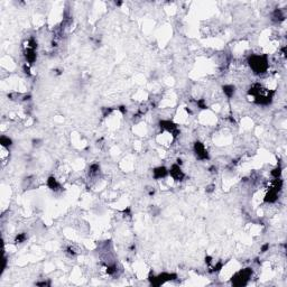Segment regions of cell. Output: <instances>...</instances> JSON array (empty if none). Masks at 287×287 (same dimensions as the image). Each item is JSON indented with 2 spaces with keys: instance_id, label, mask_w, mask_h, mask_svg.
Returning a JSON list of instances; mask_svg holds the SVG:
<instances>
[{
  "instance_id": "1",
  "label": "cell",
  "mask_w": 287,
  "mask_h": 287,
  "mask_svg": "<svg viewBox=\"0 0 287 287\" xmlns=\"http://www.w3.org/2000/svg\"><path fill=\"white\" fill-rule=\"evenodd\" d=\"M248 63L249 66L251 67V70L256 74H263L268 70L269 63H268L267 55H250L248 57Z\"/></svg>"
},
{
  "instance_id": "2",
  "label": "cell",
  "mask_w": 287,
  "mask_h": 287,
  "mask_svg": "<svg viewBox=\"0 0 287 287\" xmlns=\"http://www.w3.org/2000/svg\"><path fill=\"white\" fill-rule=\"evenodd\" d=\"M252 273H254L252 269L249 267L239 270L232 277V285H234V286H244V285H247L249 279L251 278Z\"/></svg>"
},
{
  "instance_id": "3",
  "label": "cell",
  "mask_w": 287,
  "mask_h": 287,
  "mask_svg": "<svg viewBox=\"0 0 287 287\" xmlns=\"http://www.w3.org/2000/svg\"><path fill=\"white\" fill-rule=\"evenodd\" d=\"M159 127H161V130H165V131H167L169 134H172L173 138H176L178 135L181 134V131L177 128L176 125L171 121V120H161L159 121Z\"/></svg>"
},
{
  "instance_id": "4",
  "label": "cell",
  "mask_w": 287,
  "mask_h": 287,
  "mask_svg": "<svg viewBox=\"0 0 287 287\" xmlns=\"http://www.w3.org/2000/svg\"><path fill=\"white\" fill-rule=\"evenodd\" d=\"M194 153L196 155V158L200 161H206L209 159V153L205 146L202 144L201 142H196L194 144Z\"/></svg>"
},
{
  "instance_id": "5",
  "label": "cell",
  "mask_w": 287,
  "mask_h": 287,
  "mask_svg": "<svg viewBox=\"0 0 287 287\" xmlns=\"http://www.w3.org/2000/svg\"><path fill=\"white\" fill-rule=\"evenodd\" d=\"M168 174L172 176V178H173L174 181H176V182L183 181L185 177V174L183 173V171L181 169V166L177 165V164L172 165V167H171L168 171Z\"/></svg>"
},
{
  "instance_id": "6",
  "label": "cell",
  "mask_w": 287,
  "mask_h": 287,
  "mask_svg": "<svg viewBox=\"0 0 287 287\" xmlns=\"http://www.w3.org/2000/svg\"><path fill=\"white\" fill-rule=\"evenodd\" d=\"M168 175V171L165 166H158L153 169V176L155 180H161Z\"/></svg>"
},
{
  "instance_id": "7",
  "label": "cell",
  "mask_w": 287,
  "mask_h": 287,
  "mask_svg": "<svg viewBox=\"0 0 287 287\" xmlns=\"http://www.w3.org/2000/svg\"><path fill=\"white\" fill-rule=\"evenodd\" d=\"M24 56L26 61H27L28 64H33L37 59V54H36V49H33V48L27 47L24 52Z\"/></svg>"
},
{
  "instance_id": "8",
  "label": "cell",
  "mask_w": 287,
  "mask_h": 287,
  "mask_svg": "<svg viewBox=\"0 0 287 287\" xmlns=\"http://www.w3.org/2000/svg\"><path fill=\"white\" fill-rule=\"evenodd\" d=\"M47 186L48 189H51L52 191H54V192H57V191H59L61 190V184H59V182H57V180H56L54 176H49L47 178Z\"/></svg>"
},
{
  "instance_id": "9",
  "label": "cell",
  "mask_w": 287,
  "mask_h": 287,
  "mask_svg": "<svg viewBox=\"0 0 287 287\" xmlns=\"http://www.w3.org/2000/svg\"><path fill=\"white\" fill-rule=\"evenodd\" d=\"M277 199H278V192H276V191H274V190L269 189V191L267 192V194H266V196H265L263 201H265L266 203L271 204V203H275L276 201H277Z\"/></svg>"
},
{
  "instance_id": "10",
  "label": "cell",
  "mask_w": 287,
  "mask_h": 287,
  "mask_svg": "<svg viewBox=\"0 0 287 287\" xmlns=\"http://www.w3.org/2000/svg\"><path fill=\"white\" fill-rule=\"evenodd\" d=\"M222 90H223L224 94L227 95L228 98H232L233 94H234V91H236V88L231 85V84H227V85H223L222 87Z\"/></svg>"
},
{
  "instance_id": "11",
  "label": "cell",
  "mask_w": 287,
  "mask_h": 287,
  "mask_svg": "<svg viewBox=\"0 0 287 287\" xmlns=\"http://www.w3.org/2000/svg\"><path fill=\"white\" fill-rule=\"evenodd\" d=\"M273 18L275 21H282V20L285 19V16H284L283 11L280 9H275V11L273 12Z\"/></svg>"
},
{
  "instance_id": "12",
  "label": "cell",
  "mask_w": 287,
  "mask_h": 287,
  "mask_svg": "<svg viewBox=\"0 0 287 287\" xmlns=\"http://www.w3.org/2000/svg\"><path fill=\"white\" fill-rule=\"evenodd\" d=\"M0 144H1L2 147H6V148H7V147L12 145V140L9 137H7V136H1V137H0Z\"/></svg>"
},
{
  "instance_id": "13",
  "label": "cell",
  "mask_w": 287,
  "mask_h": 287,
  "mask_svg": "<svg viewBox=\"0 0 287 287\" xmlns=\"http://www.w3.org/2000/svg\"><path fill=\"white\" fill-rule=\"evenodd\" d=\"M282 172H283V168H282V166L280 165H278L276 168H274L273 171L270 172V175L274 178H280V176H282Z\"/></svg>"
},
{
  "instance_id": "14",
  "label": "cell",
  "mask_w": 287,
  "mask_h": 287,
  "mask_svg": "<svg viewBox=\"0 0 287 287\" xmlns=\"http://www.w3.org/2000/svg\"><path fill=\"white\" fill-rule=\"evenodd\" d=\"M100 172V165L99 164H92L89 168V173L90 175H97Z\"/></svg>"
},
{
  "instance_id": "15",
  "label": "cell",
  "mask_w": 287,
  "mask_h": 287,
  "mask_svg": "<svg viewBox=\"0 0 287 287\" xmlns=\"http://www.w3.org/2000/svg\"><path fill=\"white\" fill-rule=\"evenodd\" d=\"M26 239H27V236H26L25 233H18L16 236V238H15V242H16V244H23Z\"/></svg>"
},
{
  "instance_id": "16",
  "label": "cell",
  "mask_w": 287,
  "mask_h": 287,
  "mask_svg": "<svg viewBox=\"0 0 287 287\" xmlns=\"http://www.w3.org/2000/svg\"><path fill=\"white\" fill-rule=\"evenodd\" d=\"M196 104H197V107H199L200 109H206V108H208V106H206V103H205L204 99H200V100H197Z\"/></svg>"
},
{
  "instance_id": "17",
  "label": "cell",
  "mask_w": 287,
  "mask_h": 287,
  "mask_svg": "<svg viewBox=\"0 0 287 287\" xmlns=\"http://www.w3.org/2000/svg\"><path fill=\"white\" fill-rule=\"evenodd\" d=\"M23 70H24V73L26 75H28V76L32 75V73H30V67H29V65H27V63L23 65Z\"/></svg>"
},
{
  "instance_id": "18",
  "label": "cell",
  "mask_w": 287,
  "mask_h": 287,
  "mask_svg": "<svg viewBox=\"0 0 287 287\" xmlns=\"http://www.w3.org/2000/svg\"><path fill=\"white\" fill-rule=\"evenodd\" d=\"M112 111H113L112 108H103V116H104V117H108Z\"/></svg>"
},
{
  "instance_id": "19",
  "label": "cell",
  "mask_w": 287,
  "mask_h": 287,
  "mask_svg": "<svg viewBox=\"0 0 287 287\" xmlns=\"http://www.w3.org/2000/svg\"><path fill=\"white\" fill-rule=\"evenodd\" d=\"M118 110L120 111L122 114H126L127 113V109H126V107H125V106H120L118 108Z\"/></svg>"
},
{
  "instance_id": "20",
  "label": "cell",
  "mask_w": 287,
  "mask_h": 287,
  "mask_svg": "<svg viewBox=\"0 0 287 287\" xmlns=\"http://www.w3.org/2000/svg\"><path fill=\"white\" fill-rule=\"evenodd\" d=\"M37 286H49L51 283L49 282H42V283H36Z\"/></svg>"
},
{
  "instance_id": "21",
  "label": "cell",
  "mask_w": 287,
  "mask_h": 287,
  "mask_svg": "<svg viewBox=\"0 0 287 287\" xmlns=\"http://www.w3.org/2000/svg\"><path fill=\"white\" fill-rule=\"evenodd\" d=\"M268 249H269V244H265L263 247H261V252H266Z\"/></svg>"
},
{
  "instance_id": "22",
  "label": "cell",
  "mask_w": 287,
  "mask_h": 287,
  "mask_svg": "<svg viewBox=\"0 0 287 287\" xmlns=\"http://www.w3.org/2000/svg\"><path fill=\"white\" fill-rule=\"evenodd\" d=\"M40 142H42L40 139H33V146H40Z\"/></svg>"
},
{
  "instance_id": "23",
  "label": "cell",
  "mask_w": 287,
  "mask_h": 287,
  "mask_svg": "<svg viewBox=\"0 0 287 287\" xmlns=\"http://www.w3.org/2000/svg\"><path fill=\"white\" fill-rule=\"evenodd\" d=\"M213 187H214L213 185H211V186H208V189H206V192L211 193V192H212V191H213Z\"/></svg>"
},
{
  "instance_id": "24",
  "label": "cell",
  "mask_w": 287,
  "mask_h": 287,
  "mask_svg": "<svg viewBox=\"0 0 287 287\" xmlns=\"http://www.w3.org/2000/svg\"><path fill=\"white\" fill-rule=\"evenodd\" d=\"M210 172H211V173H213V172H216V167H214V166L210 167Z\"/></svg>"
},
{
  "instance_id": "25",
  "label": "cell",
  "mask_w": 287,
  "mask_h": 287,
  "mask_svg": "<svg viewBox=\"0 0 287 287\" xmlns=\"http://www.w3.org/2000/svg\"><path fill=\"white\" fill-rule=\"evenodd\" d=\"M116 5H117V6H121L122 2H121V1H116Z\"/></svg>"
}]
</instances>
